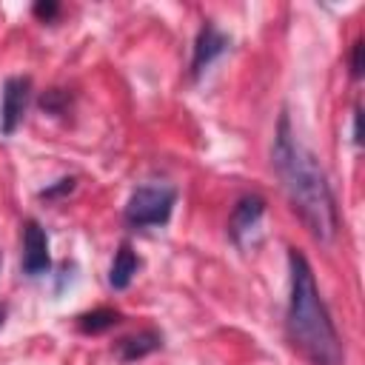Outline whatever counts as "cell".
Returning <instances> with one entry per match:
<instances>
[{
    "label": "cell",
    "mask_w": 365,
    "mask_h": 365,
    "mask_svg": "<svg viewBox=\"0 0 365 365\" xmlns=\"http://www.w3.org/2000/svg\"><path fill=\"white\" fill-rule=\"evenodd\" d=\"M271 163L282 182V191L288 194L291 208L299 214L311 237L319 242H331L339 231L336 202H334V194H331V185L325 180L319 160L297 140L288 111L279 114V123L274 131Z\"/></svg>",
    "instance_id": "6da1fadb"
},
{
    "label": "cell",
    "mask_w": 365,
    "mask_h": 365,
    "mask_svg": "<svg viewBox=\"0 0 365 365\" xmlns=\"http://www.w3.org/2000/svg\"><path fill=\"white\" fill-rule=\"evenodd\" d=\"M288 268H291V294L285 311L288 342L311 365H345V351L336 325L319 297L311 262L305 259L302 251L288 248Z\"/></svg>",
    "instance_id": "7a4b0ae2"
},
{
    "label": "cell",
    "mask_w": 365,
    "mask_h": 365,
    "mask_svg": "<svg viewBox=\"0 0 365 365\" xmlns=\"http://www.w3.org/2000/svg\"><path fill=\"white\" fill-rule=\"evenodd\" d=\"M177 205V191L171 185H140L131 191L123 217L131 228H157L171 220Z\"/></svg>",
    "instance_id": "3957f363"
},
{
    "label": "cell",
    "mask_w": 365,
    "mask_h": 365,
    "mask_svg": "<svg viewBox=\"0 0 365 365\" xmlns=\"http://www.w3.org/2000/svg\"><path fill=\"white\" fill-rule=\"evenodd\" d=\"M29 94H31L29 77H6L3 97H0V131L6 137H11L17 125L23 123L26 108H29Z\"/></svg>",
    "instance_id": "277c9868"
},
{
    "label": "cell",
    "mask_w": 365,
    "mask_h": 365,
    "mask_svg": "<svg viewBox=\"0 0 365 365\" xmlns=\"http://www.w3.org/2000/svg\"><path fill=\"white\" fill-rule=\"evenodd\" d=\"M23 274L26 277H43L51 268L48 254V234L37 220H26L23 225Z\"/></svg>",
    "instance_id": "5b68a950"
},
{
    "label": "cell",
    "mask_w": 365,
    "mask_h": 365,
    "mask_svg": "<svg viewBox=\"0 0 365 365\" xmlns=\"http://www.w3.org/2000/svg\"><path fill=\"white\" fill-rule=\"evenodd\" d=\"M228 46H231V40H228V34H222L214 23H202V29L197 31V37H194V51H191V77L197 80L217 57H222L225 51H228Z\"/></svg>",
    "instance_id": "8992f818"
},
{
    "label": "cell",
    "mask_w": 365,
    "mask_h": 365,
    "mask_svg": "<svg viewBox=\"0 0 365 365\" xmlns=\"http://www.w3.org/2000/svg\"><path fill=\"white\" fill-rule=\"evenodd\" d=\"M265 214V200L259 194H245L234 202L231 208V217H228V237L237 242V245H245V237L259 225Z\"/></svg>",
    "instance_id": "52a82bcc"
},
{
    "label": "cell",
    "mask_w": 365,
    "mask_h": 365,
    "mask_svg": "<svg viewBox=\"0 0 365 365\" xmlns=\"http://www.w3.org/2000/svg\"><path fill=\"white\" fill-rule=\"evenodd\" d=\"M137 268H140L137 251L131 248V242H120V248H117V254H114V262H111V271H108V285H111L114 291H125V288L131 285Z\"/></svg>",
    "instance_id": "ba28073f"
},
{
    "label": "cell",
    "mask_w": 365,
    "mask_h": 365,
    "mask_svg": "<svg viewBox=\"0 0 365 365\" xmlns=\"http://www.w3.org/2000/svg\"><path fill=\"white\" fill-rule=\"evenodd\" d=\"M160 348H163V336L157 331H140V334L117 342V356H120V362H137Z\"/></svg>",
    "instance_id": "9c48e42d"
},
{
    "label": "cell",
    "mask_w": 365,
    "mask_h": 365,
    "mask_svg": "<svg viewBox=\"0 0 365 365\" xmlns=\"http://www.w3.org/2000/svg\"><path fill=\"white\" fill-rule=\"evenodd\" d=\"M120 319H123V314L114 311V308H94V311H86V314L77 317V331H80V334H88V336L106 334V331L114 328Z\"/></svg>",
    "instance_id": "30bf717a"
},
{
    "label": "cell",
    "mask_w": 365,
    "mask_h": 365,
    "mask_svg": "<svg viewBox=\"0 0 365 365\" xmlns=\"http://www.w3.org/2000/svg\"><path fill=\"white\" fill-rule=\"evenodd\" d=\"M68 106H71V94H68L66 88H48V91L40 94V108H43L46 114L60 117V114L68 111Z\"/></svg>",
    "instance_id": "8fae6325"
},
{
    "label": "cell",
    "mask_w": 365,
    "mask_h": 365,
    "mask_svg": "<svg viewBox=\"0 0 365 365\" xmlns=\"http://www.w3.org/2000/svg\"><path fill=\"white\" fill-rule=\"evenodd\" d=\"M74 185H77L74 177H60L57 182H51V185H46V188L40 191V200H57V197H66V194L74 191Z\"/></svg>",
    "instance_id": "7c38bea8"
},
{
    "label": "cell",
    "mask_w": 365,
    "mask_h": 365,
    "mask_svg": "<svg viewBox=\"0 0 365 365\" xmlns=\"http://www.w3.org/2000/svg\"><path fill=\"white\" fill-rule=\"evenodd\" d=\"M31 14L40 20V23H54L60 17V3L57 0H37L31 6Z\"/></svg>",
    "instance_id": "4fadbf2b"
},
{
    "label": "cell",
    "mask_w": 365,
    "mask_h": 365,
    "mask_svg": "<svg viewBox=\"0 0 365 365\" xmlns=\"http://www.w3.org/2000/svg\"><path fill=\"white\" fill-rule=\"evenodd\" d=\"M348 66H351V77H354V80H359V77H362V40H356V43L351 46Z\"/></svg>",
    "instance_id": "5bb4252c"
},
{
    "label": "cell",
    "mask_w": 365,
    "mask_h": 365,
    "mask_svg": "<svg viewBox=\"0 0 365 365\" xmlns=\"http://www.w3.org/2000/svg\"><path fill=\"white\" fill-rule=\"evenodd\" d=\"M359 120H362V114H359V106H356V108H354V131H351V134H354V143H356V145L362 143V137H359Z\"/></svg>",
    "instance_id": "9a60e30c"
},
{
    "label": "cell",
    "mask_w": 365,
    "mask_h": 365,
    "mask_svg": "<svg viewBox=\"0 0 365 365\" xmlns=\"http://www.w3.org/2000/svg\"><path fill=\"white\" fill-rule=\"evenodd\" d=\"M6 322V305H0V325Z\"/></svg>",
    "instance_id": "2e32d148"
}]
</instances>
